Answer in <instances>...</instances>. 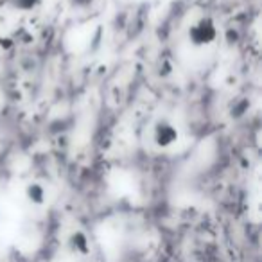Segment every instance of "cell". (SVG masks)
I'll use <instances>...</instances> for the list:
<instances>
[{"instance_id": "6da1fadb", "label": "cell", "mask_w": 262, "mask_h": 262, "mask_svg": "<svg viewBox=\"0 0 262 262\" xmlns=\"http://www.w3.org/2000/svg\"><path fill=\"white\" fill-rule=\"evenodd\" d=\"M219 36L217 24L210 18V16H203V18L196 20L194 24H190L189 31H187V40L192 47H208L212 45Z\"/></svg>"}, {"instance_id": "7a4b0ae2", "label": "cell", "mask_w": 262, "mask_h": 262, "mask_svg": "<svg viewBox=\"0 0 262 262\" xmlns=\"http://www.w3.org/2000/svg\"><path fill=\"white\" fill-rule=\"evenodd\" d=\"M151 139L153 144L160 149H169L180 140V131L176 124H172L167 119H160L153 124V131H151Z\"/></svg>"}, {"instance_id": "3957f363", "label": "cell", "mask_w": 262, "mask_h": 262, "mask_svg": "<svg viewBox=\"0 0 262 262\" xmlns=\"http://www.w3.org/2000/svg\"><path fill=\"white\" fill-rule=\"evenodd\" d=\"M67 251L77 260H83L92 255V243L83 230H74L67 239Z\"/></svg>"}, {"instance_id": "277c9868", "label": "cell", "mask_w": 262, "mask_h": 262, "mask_svg": "<svg viewBox=\"0 0 262 262\" xmlns=\"http://www.w3.org/2000/svg\"><path fill=\"white\" fill-rule=\"evenodd\" d=\"M47 189H45V185H41V183L38 182H31L29 185L26 187V198L27 201H29L31 205H34V207H41V205L47 203Z\"/></svg>"}, {"instance_id": "5b68a950", "label": "cell", "mask_w": 262, "mask_h": 262, "mask_svg": "<svg viewBox=\"0 0 262 262\" xmlns=\"http://www.w3.org/2000/svg\"><path fill=\"white\" fill-rule=\"evenodd\" d=\"M41 2H43V0H9V4H11L16 11H24V13L34 11Z\"/></svg>"}]
</instances>
